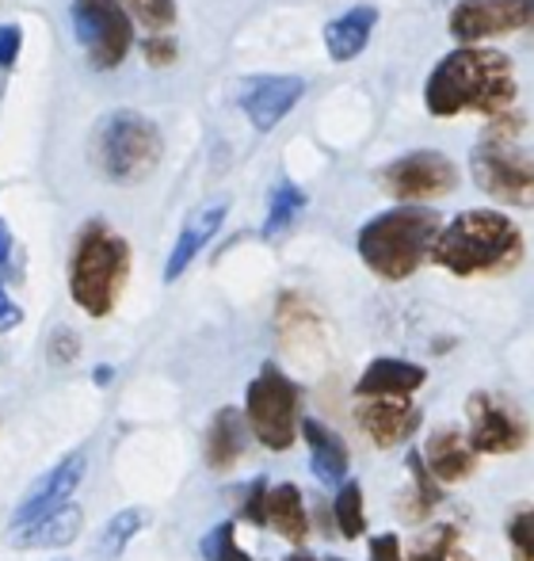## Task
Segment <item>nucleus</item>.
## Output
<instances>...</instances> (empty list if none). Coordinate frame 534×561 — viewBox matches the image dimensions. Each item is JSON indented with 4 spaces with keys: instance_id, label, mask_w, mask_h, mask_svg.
<instances>
[{
    "instance_id": "obj_1",
    "label": "nucleus",
    "mask_w": 534,
    "mask_h": 561,
    "mask_svg": "<svg viewBox=\"0 0 534 561\" xmlns=\"http://www.w3.org/2000/svg\"><path fill=\"white\" fill-rule=\"evenodd\" d=\"M515 100V69L512 58L500 50L462 43L446 58L436 61L428 84H423V107L436 118L454 115H497L508 112Z\"/></svg>"
},
{
    "instance_id": "obj_2",
    "label": "nucleus",
    "mask_w": 534,
    "mask_h": 561,
    "mask_svg": "<svg viewBox=\"0 0 534 561\" xmlns=\"http://www.w3.org/2000/svg\"><path fill=\"white\" fill-rule=\"evenodd\" d=\"M428 256L462 279L500 275L523 260V233L500 210H462L451 226H439Z\"/></svg>"
},
{
    "instance_id": "obj_3",
    "label": "nucleus",
    "mask_w": 534,
    "mask_h": 561,
    "mask_svg": "<svg viewBox=\"0 0 534 561\" xmlns=\"http://www.w3.org/2000/svg\"><path fill=\"white\" fill-rule=\"evenodd\" d=\"M130 279V244L104 222L81 229L69 256V295L89 318H107Z\"/></svg>"
},
{
    "instance_id": "obj_4",
    "label": "nucleus",
    "mask_w": 534,
    "mask_h": 561,
    "mask_svg": "<svg viewBox=\"0 0 534 561\" xmlns=\"http://www.w3.org/2000/svg\"><path fill=\"white\" fill-rule=\"evenodd\" d=\"M436 233H439L436 210L405 203V207L386 210V215L371 218V222L359 229V260L379 279L400 283L428 260Z\"/></svg>"
},
{
    "instance_id": "obj_5",
    "label": "nucleus",
    "mask_w": 534,
    "mask_h": 561,
    "mask_svg": "<svg viewBox=\"0 0 534 561\" xmlns=\"http://www.w3.org/2000/svg\"><path fill=\"white\" fill-rule=\"evenodd\" d=\"M469 172L485 195L512 207L531 203V149L527 118L520 112H497L469 153Z\"/></svg>"
},
{
    "instance_id": "obj_6",
    "label": "nucleus",
    "mask_w": 534,
    "mask_h": 561,
    "mask_svg": "<svg viewBox=\"0 0 534 561\" xmlns=\"http://www.w3.org/2000/svg\"><path fill=\"white\" fill-rule=\"evenodd\" d=\"M89 153L104 180H112V184H138V180H146L161 164L164 138L153 118L130 112V107H119V112L104 115L96 123Z\"/></svg>"
},
{
    "instance_id": "obj_7",
    "label": "nucleus",
    "mask_w": 534,
    "mask_h": 561,
    "mask_svg": "<svg viewBox=\"0 0 534 561\" xmlns=\"http://www.w3.org/2000/svg\"><path fill=\"white\" fill-rule=\"evenodd\" d=\"M245 421L253 436L267 450H287L294 444L298 428V386L282 375L275 363H267L260 375L248 382L245 393Z\"/></svg>"
},
{
    "instance_id": "obj_8",
    "label": "nucleus",
    "mask_w": 534,
    "mask_h": 561,
    "mask_svg": "<svg viewBox=\"0 0 534 561\" xmlns=\"http://www.w3.org/2000/svg\"><path fill=\"white\" fill-rule=\"evenodd\" d=\"M69 15H73V31L89 54L92 69L123 66L134 43V27L130 12L119 0H73Z\"/></svg>"
},
{
    "instance_id": "obj_9",
    "label": "nucleus",
    "mask_w": 534,
    "mask_h": 561,
    "mask_svg": "<svg viewBox=\"0 0 534 561\" xmlns=\"http://www.w3.org/2000/svg\"><path fill=\"white\" fill-rule=\"evenodd\" d=\"M382 184L400 203H423V199H439V195H451L458 187V169H454L446 153L416 149V153L397 157L394 164L382 169Z\"/></svg>"
},
{
    "instance_id": "obj_10",
    "label": "nucleus",
    "mask_w": 534,
    "mask_h": 561,
    "mask_svg": "<svg viewBox=\"0 0 534 561\" xmlns=\"http://www.w3.org/2000/svg\"><path fill=\"white\" fill-rule=\"evenodd\" d=\"M469 416V447L481 455H515L527 444V421L512 401L497 398V393H474L466 401Z\"/></svg>"
},
{
    "instance_id": "obj_11",
    "label": "nucleus",
    "mask_w": 534,
    "mask_h": 561,
    "mask_svg": "<svg viewBox=\"0 0 534 561\" xmlns=\"http://www.w3.org/2000/svg\"><path fill=\"white\" fill-rule=\"evenodd\" d=\"M531 0H458L446 27L458 43H481V38L515 35L531 27Z\"/></svg>"
},
{
    "instance_id": "obj_12",
    "label": "nucleus",
    "mask_w": 534,
    "mask_h": 561,
    "mask_svg": "<svg viewBox=\"0 0 534 561\" xmlns=\"http://www.w3.org/2000/svg\"><path fill=\"white\" fill-rule=\"evenodd\" d=\"M305 96V81L302 77H256V81L241 84V112L260 134L275 130L290 112L298 107V100Z\"/></svg>"
},
{
    "instance_id": "obj_13",
    "label": "nucleus",
    "mask_w": 534,
    "mask_h": 561,
    "mask_svg": "<svg viewBox=\"0 0 534 561\" xmlns=\"http://www.w3.org/2000/svg\"><path fill=\"white\" fill-rule=\"evenodd\" d=\"M356 421L374 447H397L420 428V413L400 398H367L356 409Z\"/></svg>"
},
{
    "instance_id": "obj_14",
    "label": "nucleus",
    "mask_w": 534,
    "mask_h": 561,
    "mask_svg": "<svg viewBox=\"0 0 534 561\" xmlns=\"http://www.w3.org/2000/svg\"><path fill=\"white\" fill-rule=\"evenodd\" d=\"M84 466H89L84 450H77V455L61 458V462L54 466V470L46 473V478L38 481V485L31 489L27 496H23V504L15 508V516H12V527H23V524H31L35 516H43V512H50V508H58V504H66L69 496H73V489L81 485Z\"/></svg>"
},
{
    "instance_id": "obj_15",
    "label": "nucleus",
    "mask_w": 534,
    "mask_h": 561,
    "mask_svg": "<svg viewBox=\"0 0 534 561\" xmlns=\"http://www.w3.org/2000/svg\"><path fill=\"white\" fill-rule=\"evenodd\" d=\"M84 527V512L77 508V504H58V508L43 512V516H35L31 524L15 527V547L20 550H50V547H66V542H73L77 535H81Z\"/></svg>"
},
{
    "instance_id": "obj_16",
    "label": "nucleus",
    "mask_w": 534,
    "mask_h": 561,
    "mask_svg": "<svg viewBox=\"0 0 534 561\" xmlns=\"http://www.w3.org/2000/svg\"><path fill=\"white\" fill-rule=\"evenodd\" d=\"M423 378H428V370H423L420 363L390 359L386 355V359H374L371 367L363 370L356 393L359 398H400V401H408L423 386Z\"/></svg>"
},
{
    "instance_id": "obj_17",
    "label": "nucleus",
    "mask_w": 534,
    "mask_h": 561,
    "mask_svg": "<svg viewBox=\"0 0 534 561\" xmlns=\"http://www.w3.org/2000/svg\"><path fill=\"white\" fill-rule=\"evenodd\" d=\"M374 27H379V8L374 4H359L348 8L344 15H336L333 23L325 27V46L333 61H351L367 50Z\"/></svg>"
},
{
    "instance_id": "obj_18",
    "label": "nucleus",
    "mask_w": 534,
    "mask_h": 561,
    "mask_svg": "<svg viewBox=\"0 0 534 561\" xmlns=\"http://www.w3.org/2000/svg\"><path fill=\"white\" fill-rule=\"evenodd\" d=\"M474 455L469 439H462L458 428H439L431 432L428 447H423V466L436 481H466L474 473Z\"/></svg>"
},
{
    "instance_id": "obj_19",
    "label": "nucleus",
    "mask_w": 534,
    "mask_h": 561,
    "mask_svg": "<svg viewBox=\"0 0 534 561\" xmlns=\"http://www.w3.org/2000/svg\"><path fill=\"white\" fill-rule=\"evenodd\" d=\"M225 210H230L225 203H214V207H207L202 215H195L191 222L184 226V233L176 237V249L169 252V264H164V279L176 283L179 275H184L187 267L195 264V256H199V252L210 244V237L218 233V226H222Z\"/></svg>"
},
{
    "instance_id": "obj_20",
    "label": "nucleus",
    "mask_w": 534,
    "mask_h": 561,
    "mask_svg": "<svg viewBox=\"0 0 534 561\" xmlns=\"http://www.w3.org/2000/svg\"><path fill=\"white\" fill-rule=\"evenodd\" d=\"M245 444H248V432H245V413L237 409H218L214 421H210V432H207V466L218 473L233 470L245 455Z\"/></svg>"
},
{
    "instance_id": "obj_21",
    "label": "nucleus",
    "mask_w": 534,
    "mask_h": 561,
    "mask_svg": "<svg viewBox=\"0 0 534 561\" xmlns=\"http://www.w3.org/2000/svg\"><path fill=\"white\" fill-rule=\"evenodd\" d=\"M302 436L310 444V466L325 485H340L348 478V447L336 432H328L321 421H305Z\"/></svg>"
},
{
    "instance_id": "obj_22",
    "label": "nucleus",
    "mask_w": 534,
    "mask_h": 561,
    "mask_svg": "<svg viewBox=\"0 0 534 561\" xmlns=\"http://www.w3.org/2000/svg\"><path fill=\"white\" fill-rule=\"evenodd\" d=\"M264 516L287 542H305V535H310V516H305L302 493H298V485H290V481L287 485H275L271 493H267Z\"/></svg>"
},
{
    "instance_id": "obj_23",
    "label": "nucleus",
    "mask_w": 534,
    "mask_h": 561,
    "mask_svg": "<svg viewBox=\"0 0 534 561\" xmlns=\"http://www.w3.org/2000/svg\"><path fill=\"white\" fill-rule=\"evenodd\" d=\"M408 561H474V558L462 547L458 527H436V531H428L423 539L413 542Z\"/></svg>"
},
{
    "instance_id": "obj_24",
    "label": "nucleus",
    "mask_w": 534,
    "mask_h": 561,
    "mask_svg": "<svg viewBox=\"0 0 534 561\" xmlns=\"http://www.w3.org/2000/svg\"><path fill=\"white\" fill-rule=\"evenodd\" d=\"M141 524H146V516H141L138 508H123L119 516H112V524H107V531L100 535L96 542V554L104 561H115L123 554V550L130 547V539L141 531Z\"/></svg>"
},
{
    "instance_id": "obj_25",
    "label": "nucleus",
    "mask_w": 534,
    "mask_h": 561,
    "mask_svg": "<svg viewBox=\"0 0 534 561\" xmlns=\"http://www.w3.org/2000/svg\"><path fill=\"white\" fill-rule=\"evenodd\" d=\"M305 207V195L298 192L294 184H279L271 192V207H267V222H264V237L271 241V237H279L282 229H290L298 215H302Z\"/></svg>"
},
{
    "instance_id": "obj_26",
    "label": "nucleus",
    "mask_w": 534,
    "mask_h": 561,
    "mask_svg": "<svg viewBox=\"0 0 534 561\" xmlns=\"http://www.w3.org/2000/svg\"><path fill=\"white\" fill-rule=\"evenodd\" d=\"M336 527H340L344 539H359V535L367 531V512H363V489L356 485V481H348V485L336 493Z\"/></svg>"
},
{
    "instance_id": "obj_27",
    "label": "nucleus",
    "mask_w": 534,
    "mask_h": 561,
    "mask_svg": "<svg viewBox=\"0 0 534 561\" xmlns=\"http://www.w3.org/2000/svg\"><path fill=\"white\" fill-rule=\"evenodd\" d=\"M119 4L149 31H169L176 23V0H119Z\"/></svg>"
},
{
    "instance_id": "obj_28",
    "label": "nucleus",
    "mask_w": 534,
    "mask_h": 561,
    "mask_svg": "<svg viewBox=\"0 0 534 561\" xmlns=\"http://www.w3.org/2000/svg\"><path fill=\"white\" fill-rule=\"evenodd\" d=\"M202 558H207V561H248V554L237 547V539H233L230 519H225V524H218L214 531L202 539Z\"/></svg>"
},
{
    "instance_id": "obj_29",
    "label": "nucleus",
    "mask_w": 534,
    "mask_h": 561,
    "mask_svg": "<svg viewBox=\"0 0 534 561\" xmlns=\"http://www.w3.org/2000/svg\"><path fill=\"white\" fill-rule=\"evenodd\" d=\"M508 542H512L515 561H534V512L520 508L512 516V527H508Z\"/></svg>"
},
{
    "instance_id": "obj_30",
    "label": "nucleus",
    "mask_w": 534,
    "mask_h": 561,
    "mask_svg": "<svg viewBox=\"0 0 534 561\" xmlns=\"http://www.w3.org/2000/svg\"><path fill=\"white\" fill-rule=\"evenodd\" d=\"M408 466H413V478H416V512H413V516H423L431 504H439V485H436V478L428 473V466H423L420 450H413V455H408Z\"/></svg>"
},
{
    "instance_id": "obj_31",
    "label": "nucleus",
    "mask_w": 534,
    "mask_h": 561,
    "mask_svg": "<svg viewBox=\"0 0 534 561\" xmlns=\"http://www.w3.org/2000/svg\"><path fill=\"white\" fill-rule=\"evenodd\" d=\"M23 50V31L15 23H0V69H12Z\"/></svg>"
},
{
    "instance_id": "obj_32",
    "label": "nucleus",
    "mask_w": 534,
    "mask_h": 561,
    "mask_svg": "<svg viewBox=\"0 0 534 561\" xmlns=\"http://www.w3.org/2000/svg\"><path fill=\"white\" fill-rule=\"evenodd\" d=\"M264 504H267V481H264V478H256V481H253V489H248V496H245V512H241V516H245L253 527H264V524H267Z\"/></svg>"
},
{
    "instance_id": "obj_33",
    "label": "nucleus",
    "mask_w": 534,
    "mask_h": 561,
    "mask_svg": "<svg viewBox=\"0 0 534 561\" xmlns=\"http://www.w3.org/2000/svg\"><path fill=\"white\" fill-rule=\"evenodd\" d=\"M141 50H146L149 66H172V58H176V43L169 35H149Z\"/></svg>"
},
{
    "instance_id": "obj_34",
    "label": "nucleus",
    "mask_w": 534,
    "mask_h": 561,
    "mask_svg": "<svg viewBox=\"0 0 534 561\" xmlns=\"http://www.w3.org/2000/svg\"><path fill=\"white\" fill-rule=\"evenodd\" d=\"M371 561H405L397 535H379V539H371Z\"/></svg>"
},
{
    "instance_id": "obj_35",
    "label": "nucleus",
    "mask_w": 534,
    "mask_h": 561,
    "mask_svg": "<svg viewBox=\"0 0 534 561\" xmlns=\"http://www.w3.org/2000/svg\"><path fill=\"white\" fill-rule=\"evenodd\" d=\"M77 347H81V344H77V336L69 333V329H58V333H54L50 352H54V359H58V363H69V359H73Z\"/></svg>"
},
{
    "instance_id": "obj_36",
    "label": "nucleus",
    "mask_w": 534,
    "mask_h": 561,
    "mask_svg": "<svg viewBox=\"0 0 534 561\" xmlns=\"http://www.w3.org/2000/svg\"><path fill=\"white\" fill-rule=\"evenodd\" d=\"M20 318H23V313L15 310L12 298H8L4 287H0V329H15V325H20Z\"/></svg>"
},
{
    "instance_id": "obj_37",
    "label": "nucleus",
    "mask_w": 534,
    "mask_h": 561,
    "mask_svg": "<svg viewBox=\"0 0 534 561\" xmlns=\"http://www.w3.org/2000/svg\"><path fill=\"white\" fill-rule=\"evenodd\" d=\"M8 252H12V233L0 226V264H8Z\"/></svg>"
},
{
    "instance_id": "obj_38",
    "label": "nucleus",
    "mask_w": 534,
    "mask_h": 561,
    "mask_svg": "<svg viewBox=\"0 0 534 561\" xmlns=\"http://www.w3.org/2000/svg\"><path fill=\"white\" fill-rule=\"evenodd\" d=\"M92 382H96V386L112 382V367H96V370H92Z\"/></svg>"
},
{
    "instance_id": "obj_39",
    "label": "nucleus",
    "mask_w": 534,
    "mask_h": 561,
    "mask_svg": "<svg viewBox=\"0 0 534 561\" xmlns=\"http://www.w3.org/2000/svg\"><path fill=\"white\" fill-rule=\"evenodd\" d=\"M290 561H317V558H310V554H294Z\"/></svg>"
},
{
    "instance_id": "obj_40",
    "label": "nucleus",
    "mask_w": 534,
    "mask_h": 561,
    "mask_svg": "<svg viewBox=\"0 0 534 561\" xmlns=\"http://www.w3.org/2000/svg\"><path fill=\"white\" fill-rule=\"evenodd\" d=\"M328 561H340V558H328Z\"/></svg>"
}]
</instances>
